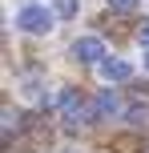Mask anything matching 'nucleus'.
Masks as SVG:
<instances>
[{"label":"nucleus","mask_w":149,"mask_h":153,"mask_svg":"<svg viewBox=\"0 0 149 153\" xmlns=\"http://www.w3.org/2000/svg\"><path fill=\"white\" fill-rule=\"evenodd\" d=\"M145 69H149V53H145Z\"/></svg>","instance_id":"nucleus-10"},{"label":"nucleus","mask_w":149,"mask_h":153,"mask_svg":"<svg viewBox=\"0 0 149 153\" xmlns=\"http://www.w3.org/2000/svg\"><path fill=\"white\" fill-rule=\"evenodd\" d=\"M16 28H24V32H32V36H40V32L53 28V12H48V8H40V4H24L20 12H16Z\"/></svg>","instance_id":"nucleus-2"},{"label":"nucleus","mask_w":149,"mask_h":153,"mask_svg":"<svg viewBox=\"0 0 149 153\" xmlns=\"http://www.w3.org/2000/svg\"><path fill=\"white\" fill-rule=\"evenodd\" d=\"M73 61H81V65H101V61H105V40H101V36H77V40H73Z\"/></svg>","instance_id":"nucleus-3"},{"label":"nucleus","mask_w":149,"mask_h":153,"mask_svg":"<svg viewBox=\"0 0 149 153\" xmlns=\"http://www.w3.org/2000/svg\"><path fill=\"white\" fill-rule=\"evenodd\" d=\"M109 8H113V12H133L137 0H109Z\"/></svg>","instance_id":"nucleus-7"},{"label":"nucleus","mask_w":149,"mask_h":153,"mask_svg":"<svg viewBox=\"0 0 149 153\" xmlns=\"http://www.w3.org/2000/svg\"><path fill=\"white\" fill-rule=\"evenodd\" d=\"M129 121H133V125H145V121H149V109H133V113H129Z\"/></svg>","instance_id":"nucleus-8"},{"label":"nucleus","mask_w":149,"mask_h":153,"mask_svg":"<svg viewBox=\"0 0 149 153\" xmlns=\"http://www.w3.org/2000/svg\"><path fill=\"white\" fill-rule=\"evenodd\" d=\"M56 109H61V117H64L69 125H85L89 117H97V109H93V105H85L77 89H61V101H56Z\"/></svg>","instance_id":"nucleus-1"},{"label":"nucleus","mask_w":149,"mask_h":153,"mask_svg":"<svg viewBox=\"0 0 149 153\" xmlns=\"http://www.w3.org/2000/svg\"><path fill=\"white\" fill-rule=\"evenodd\" d=\"M137 40H141V45H145V48H149V20H145V24H141V28H137Z\"/></svg>","instance_id":"nucleus-9"},{"label":"nucleus","mask_w":149,"mask_h":153,"mask_svg":"<svg viewBox=\"0 0 149 153\" xmlns=\"http://www.w3.org/2000/svg\"><path fill=\"white\" fill-rule=\"evenodd\" d=\"M93 109H97V117H117V113H121V101H117V93H113V89H105L101 97L93 101Z\"/></svg>","instance_id":"nucleus-5"},{"label":"nucleus","mask_w":149,"mask_h":153,"mask_svg":"<svg viewBox=\"0 0 149 153\" xmlns=\"http://www.w3.org/2000/svg\"><path fill=\"white\" fill-rule=\"evenodd\" d=\"M97 69H101V76H105L109 85H113V81H129V76H133V69H129L125 61H117V56H105Z\"/></svg>","instance_id":"nucleus-4"},{"label":"nucleus","mask_w":149,"mask_h":153,"mask_svg":"<svg viewBox=\"0 0 149 153\" xmlns=\"http://www.w3.org/2000/svg\"><path fill=\"white\" fill-rule=\"evenodd\" d=\"M56 16L73 20V16H77V0H56Z\"/></svg>","instance_id":"nucleus-6"}]
</instances>
